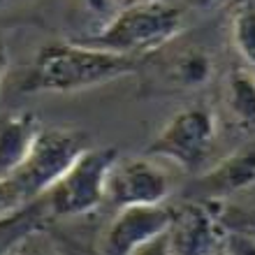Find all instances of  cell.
Returning <instances> with one entry per match:
<instances>
[{
  "mask_svg": "<svg viewBox=\"0 0 255 255\" xmlns=\"http://www.w3.org/2000/svg\"><path fill=\"white\" fill-rule=\"evenodd\" d=\"M141 61L81 42L42 47L23 77V93H77L139 72Z\"/></svg>",
  "mask_w": 255,
  "mask_h": 255,
  "instance_id": "obj_1",
  "label": "cell"
},
{
  "mask_svg": "<svg viewBox=\"0 0 255 255\" xmlns=\"http://www.w3.org/2000/svg\"><path fill=\"white\" fill-rule=\"evenodd\" d=\"M181 28L183 14L179 7L165 0H137L114 14L102 30L77 42L112 54L139 58L165 47L181 33Z\"/></svg>",
  "mask_w": 255,
  "mask_h": 255,
  "instance_id": "obj_2",
  "label": "cell"
},
{
  "mask_svg": "<svg viewBox=\"0 0 255 255\" xmlns=\"http://www.w3.org/2000/svg\"><path fill=\"white\" fill-rule=\"evenodd\" d=\"M116 158H119V151L114 146H88L70 165L65 174L47 190L44 195L47 214L56 218H77V216L95 211L105 202L107 174Z\"/></svg>",
  "mask_w": 255,
  "mask_h": 255,
  "instance_id": "obj_3",
  "label": "cell"
},
{
  "mask_svg": "<svg viewBox=\"0 0 255 255\" xmlns=\"http://www.w3.org/2000/svg\"><path fill=\"white\" fill-rule=\"evenodd\" d=\"M88 148L86 132L67 128H42L33 148L14 176H9L28 202L44 197L70 165Z\"/></svg>",
  "mask_w": 255,
  "mask_h": 255,
  "instance_id": "obj_4",
  "label": "cell"
},
{
  "mask_svg": "<svg viewBox=\"0 0 255 255\" xmlns=\"http://www.w3.org/2000/svg\"><path fill=\"white\" fill-rule=\"evenodd\" d=\"M216 139V116L204 105H193L176 112L155 139L148 144L146 153L153 158H167L183 169H197L209 155Z\"/></svg>",
  "mask_w": 255,
  "mask_h": 255,
  "instance_id": "obj_5",
  "label": "cell"
},
{
  "mask_svg": "<svg viewBox=\"0 0 255 255\" xmlns=\"http://www.w3.org/2000/svg\"><path fill=\"white\" fill-rule=\"evenodd\" d=\"M169 195V176L146 158H116L107 174L105 200L114 207H158Z\"/></svg>",
  "mask_w": 255,
  "mask_h": 255,
  "instance_id": "obj_6",
  "label": "cell"
},
{
  "mask_svg": "<svg viewBox=\"0 0 255 255\" xmlns=\"http://www.w3.org/2000/svg\"><path fill=\"white\" fill-rule=\"evenodd\" d=\"M221 209L209 204H186L172 209L167 242L174 255H218L225 244Z\"/></svg>",
  "mask_w": 255,
  "mask_h": 255,
  "instance_id": "obj_7",
  "label": "cell"
},
{
  "mask_svg": "<svg viewBox=\"0 0 255 255\" xmlns=\"http://www.w3.org/2000/svg\"><path fill=\"white\" fill-rule=\"evenodd\" d=\"M172 209L162 207H126L112 218L100 242L102 255H132L134 251L167 232Z\"/></svg>",
  "mask_w": 255,
  "mask_h": 255,
  "instance_id": "obj_8",
  "label": "cell"
},
{
  "mask_svg": "<svg viewBox=\"0 0 255 255\" xmlns=\"http://www.w3.org/2000/svg\"><path fill=\"white\" fill-rule=\"evenodd\" d=\"M40 130V119L33 112L0 114V179L14 176L23 165Z\"/></svg>",
  "mask_w": 255,
  "mask_h": 255,
  "instance_id": "obj_9",
  "label": "cell"
},
{
  "mask_svg": "<svg viewBox=\"0 0 255 255\" xmlns=\"http://www.w3.org/2000/svg\"><path fill=\"white\" fill-rule=\"evenodd\" d=\"M209 197L239 193L255 183V148H244L221 160L209 174L200 179Z\"/></svg>",
  "mask_w": 255,
  "mask_h": 255,
  "instance_id": "obj_10",
  "label": "cell"
},
{
  "mask_svg": "<svg viewBox=\"0 0 255 255\" xmlns=\"http://www.w3.org/2000/svg\"><path fill=\"white\" fill-rule=\"evenodd\" d=\"M225 105L232 121L244 132H255V72L249 67L230 70L225 79Z\"/></svg>",
  "mask_w": 255,
  "mask_h": 255,
  "instance_id": "obj_11",
  "label": "cell"
},
{
  "mask_svg": "<svg viewBox=\"0 0 255 255\" xmlns=\"http://www.w3.org/2000/svg\"><path fill=\"white\" fill-rule=\"evenodd\" d=\"M232 44L249 70L255 72V0H239L232 12Z\"/></svg>",
  "mask_w": 255,
  "mask_h": 255,
  "instance_id": "obj_12",
  "label": "cell"
},
{
  "mask_svg": "<svg viewBox=\"0 0 255 255\" xmlns=\"http://www.w3.org/2000/svg\"><path fill=\"white\" fill-rule=\"evenodd\" d=\"M214 74L211 56L204 49H186L183 54L176 56L172 67V79L183 88H200L204 86Z\"/></svg>",
  "mask_w": 255,
  "mask_h": 255,
  "instance_id": "obj_13",
  "label": "cell"
},
{
  "mask_svg": "<svg viewBox=\"0 0 255 255\" xmlns=\"http://www.w3.org/2000/svg\"><path fill=\"white\" fill-rule=\"evenodd\" d=\"M44 216H47V204H44V197H40V200H35L30 207H26L21 214L14 216V218L0 223V255L9 253L12 246L19 242L23 235L42 228Z\"/></svg>",
  "mask_w": 255,
  "mask_h": 255,
  "instance_id": "obj_14",
  "label": "cell"
},
{
  "mask_svg": "<svg viewBox=\"0 0 255 255\" xmlns=\"http://www.w3.org/2000/svg\"><path fill=\"white\" fill-rule=\"evenodd\" d=\"M30 204L33 202H28L21 195V190L16 188V183L12 179H0V223L14 218V216L21 214Z\"/></svg>",
  "mask_w": 255,
  "mask_h": 255,
  "instance_id": "obj_15",
  "label": "cell"
},
{
  "mask_svg": "<svg viewBox=\"0 0 255 255\" xmlns=\"http://www.w3.org/2000/svg\"><path fill=\"white\" fill-rule=\"evenodd\" d=\"M12 255H61L56 246L44 235V228H37L28 232L12 246Z\"/></svg>",
  "mask_w": 255,
  "mask_h": 255,
  "instance_id": "obj_16",
  "label": "cell"
},
{
  "mask_svg": "<svg viewBox=\"0 0 255 255\" xmlns=\"http://www.w3.org/2000/svg\"><path fill=\"white\" fill-rule=\"evenodd\" d=\"M223 251L228 255H255V237L239 232V230H228Z\"/></svg>",
  "mask_w": 255,
  "mask_h": 255,
  "instance_id": "obj_17",
  "label": "cell"
},
{
  "mask_svg": "<svg viewBox=\"0 0 255 255\" xmlns=\"http://www.w3.org/2000/svg\"><path fill=\"white\" fill-rule=\"evenodd\" d=\"M221 223L225 225V230H239L246 235L255 237V214H244V211H221Z\"/></svg>",
  "mask_w": 255,
  "mask_h": 255,
  "instance_id": "obj_18",
  "label": "cell"
},
{
  "mask_svg": "<svg viewBox=\"0 0 255 255\" xmlns=\"http://www.w3.org/2000/svg\"><path fill=\"white\" fill-rule=\"evenodd\" d=\"M132 255H174V253H172V249H169L167 232H162V235H158L155 239H151L148 244L139 246V249L134 251Z\"/></svg>",
  "mask_w": 255,
  "mask_h": 255,
  "instance_id": "obj_19",
  "label": "cell"
},
{
  "mask_svg": "<svg viewBox=\"0 0 255 255\" xmlns=\"http://www.w3.org/2000/svg\"><path fill=\"white\" fill-rule=\"evenodd\" d=\"M84 5H86L88 12H93V14H107L109 9H112V2L114 0H81Z\"/></svg>",
  "mask_w": 255,
  "mask_h": 255,
  "instance_id": "obj_20",
  "label": "cell"
},
{
  "mask_svg": "<svg viewBox=\"0 0 255 255\" xmlns=\"http://www.w3.org/2000/svg\"><path fill=\"white\" fill-rule=\"evenodd\" d=\"M223 2H228V0H186V5L195 7V9H202V12L216 9V7H221Z\"/></svg>",
  "mask_w": 255,
  "mask_h": 255,
  "instance_id": "obj_21",
  "label": "cell"
},
{
  "mask_svg": "<svg viewBox=\"0 0 255 255\" xmlns=\"http://www.w3.org/2000/svg\"><path fill=\"white\" fill-rule=\"evenodd\" d=\"M9 70V51H7V44L0 40V86L5 81V74Z\"/></svg>",
  "mask_w": 255,
  "mask_h": 255,
  "instance_id": "obj_22",
  "label": "cell"
},
{
  "mask_svg": "<svg viewBox=\"0 0 255 255\" xmlns=\"http://www.w3.org/2000/svg\"><path fill=\"white\" fill-rule=\"evenodd\" d=\"M5 2H9V0H0V7H2V5H5Z\"/></svg>",
  "mask_w": 255,
  "mask_h": 255,
  "instance_id": "obj_23",
  "label": "cell"
},
{
  "mask_svg": "<svg viewBox=\"0 0 255 255\" xmlns=\"http://www.w3.org/2000/svg\"><path fill=\"white\" fill-rule=\"evenodd\" d=\"M218 255H228V253H225V251H221V253H218Z\"/></svg>",
  "mask_w": 255,
  "mask_h": 255,
  "instance_id": "obj_24",
  "label": "cell"
},
{
  "mask_svg": "<svg viewBox=\"0 0 255 255\" xmlns=\"http://www.w3.org/2000/svg\"><path fill=\"white\" fill-rule=\"evenodd\" d=\"M5 255H12V251H9V253H5Z\"/></svg>",
  "mask_w": 255,
  "mask_h": 255,
  "instance_id": "obj_25",
  "label": "cell"
}]
</instances>
